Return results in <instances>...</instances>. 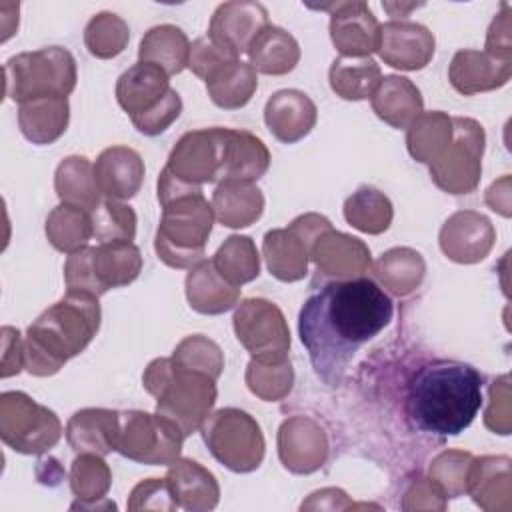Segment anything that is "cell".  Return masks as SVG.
<instances>
[{
  "instance_id": "5b68a950",
  "label": "cell",
  "mask_w": 512,
  "mask_h": 512,
  "mask_svg": "<svg viewBox=\"0 0 512 512\" xmlns=\"http://www.w3.org/2000/svg\"><path fill=\"white\" fill-rule=\"evenodd\" d=\"M170 92L168 88V76L162 68H158L152 62H138L130 70H126L118 80V102L122 108L134 118L140 108L142 100L146 96L148 102H152L154 96H166Z\"/></svg>"
},
{
  "instance_id": "8992f818",
  "label": "cell",
  "mask_w": 512,
  "mask_h": 512,
  "mask_svg": "<svg viewBox=\"0 0 512 512\" xmlns=\"http://www.w3.org/2000/svg\"><path fill=\"white\" fill-rule=\"evenodd\" d=\"M136 216L130 206L116 204L106 200L100 208L94 210L92 218V234L102 242H130L134 236Z\"/></svg>"
},
{
  "instance_id": "3957f363",
  "label": "cell",
  "mask_w": 512,
  "mask_h": 512,
  "mask_svg": "<svg viewBox=\"0 0 512 512\" xmlns=\"http://www.w3.org/2000/svg\"><path fill=\"white\" fill-rule=\"evenodd\" d=\"M100 324L98 296L86 290L70 288L68 294L48 308L28 328V346L32 354L46 352L52 370L76 356L92 340Z\"/></svg>"
},
{
  "instance_id": "6da1fadb",
  "label": "cell",
  "mask_w": 512,
  "mask_h": 512,
  "mask_svg": "<svg viewBox=\"0 0 512 512\" xmlns=\"http://www.w3.org/2000/svg\"><path fill=\"white\" fill-rule=\"evenodd\" d=\"M390 296L370 278L336 280L306 298L298 314L300 340L314 372L328 384H340L352 356L392 320Z\"/></svg>"
},
{
  "instance_id": "7a4b0ae2",
  "label": "cell",
  "mask_w": 512,
  "mask_h": 512,
  "mask_svg": "<svg viewBox=\"0 0 512 512\" xmlns=\"http://www.w3.org/2000/svg\"><path fill=\"white\" fill-rule=\"evenodd\" d=\"M482 406V374L464 362L436 360L420 366L408 382L406 410L416 428L456 436Z\"/></svg>"
},
{
  "instance_id": "277c9868",
  "label": "cell",
  "mask_w": 512,
  "mask_h": 512,
  "mask_svg": "<svg viewBox=\"0 0 512 512\" xmlns=\"http://www.w3.org/2000/svg\"><path fill=\"white\" fill-rule=\"evenodd\" d=\"M76 82L74 58L70 52L52 46L38 52H26L10 58L6 62V92L12 100L46 98L48 88H56L60 96H66Z\"/></svg>"
}]
</instances>
